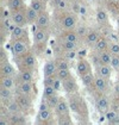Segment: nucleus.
Masks as SVG:
<instances>
[{
  "label": "nucleus",
  "instance_id": "obj_1",
  "mask_svg": "<svg viewBox=\"0 0 119 125\" xmlns=\"http://www.w3.org/2000/svg\"><path fill=\"white\" fill-rule=\"evenodd\" d=\"M68 103H69L70 110H71L74 113L83 115V111L87 112L86 104H85V101L81 99V96L78 94V92H76V93L68 94Z\"/></svg>",
  "mask_w": 119,
  "mask_h": 125
},
{
  "label": "nucleus",
  "instance_id": "obj_2",
  "mask_svg": "<svg viewBox=\"0 0 119 125\" xmlns=\"http://www.w3.org/2000/svg\"><path fill=\"white\" fill-rule=\"evenodd\" d=\"M11 50H12V54H13V56L16 58H19L24 54H26L29 51V41H28V37H24V38H20V39L11 42Z\"/></svg>",
  "mask_w": 119,
  "mask_h": 125
},
{
  "label": "nucleus",
  "instance_id": "obj_3",
  "mask_svg": "<svg viewBox=\"0 0 119 125\" xmlns=\"http://www.w3.org/2000/svg\"><path fill=\"white\" fill-rule=\"evenodd\" d=\"M52 108H50L47 105V103H43L40 106V111H38V115H37V122L40 124H49L52 123Z\"/></svg>",
  "mask_w": 119,
  "mask_h": 125
},
{
  "label": "nucleus",
  "instance_id": "obj_4",
  "mask_svg": "<svg viewBox=\"0 0 119 125\" xmlns=\"http://www.w3.org/2000/svg\"><path fill=\"white\" fill-rule=\"evenodd\" d=\"M20 61V66L21 69H30V70H33L36 64H37V58L33 55V52L28 51L26 54H24L21 57H19Z\"/></svg>",
  "mask_w": 119,
  "mask_h": 125
},
{
  "label": "nucleus",
  "instance_id": "obj_5",
  "mask_svg": "<svg viewBox=\"0 0 119 125\" xmlns=\"http://www.w3.org/2000/svg\"><path fill=\"white\" fill-rule=\"evenodd\" d=\"M11 19L13 21L14 25H19V26H26L29 23L26 19V14H25V10H19V11H14L12 12V16H11Z\"/></svg>",
  "mask_w": 119,
  "mask_h": 125
},
{
  "label": "nucleus",
  "instance_id": "obj_6",
  "mask_svg": "<svg viewBox=\"0 0 119 125\" xmlns=\"http://www.w3.org/2000/svg\"><path fill=\"white\" fill-rule=\"evenodd\" d=\"M70 106L68 100H66L64 98H61L60 99V103L57 104V106L55 107V112H56V115L57 117H61V115H67L70 113Z\"/></svg>",
  "mask_w": 119,
  "mask_h": 125
},
{
  "label": "nucleus",
  "instance_id": "obj_7",
  "mask_svg": "<svg viewBox=\"0 0 119 125\" xmlns=\"http://www.w3.org/2000/svg\"><path fill=\"white\" fill-rule=\"evenodd\" d=\"M76 17L73 14H64L61 19V26L63 30H71L76 26Z\"/></svg>",
  "mask_w": 119,
  "mask_h": 125
},
{
  "label": "nucleus",
  "instance_id": "obj_8",
  "mask_svg": "<svg viewBox=\"0 0 119 125\" xmlns=\"http://www.w3.org/2000/svg\"><path fill=\"white\" fill-rule=\"evenodd\" d=\"M47 39H48V30L38 29V28L35 30V32H33V43H35V45L45 44Z\"/></svg>",
  "mask_w": 119,
  "mask_h": 125
},
{
  "label": "nucleus",
  "instance_id": "obj_9",
  "mask_svg": "<svg viewBox=\"0 0 119 125\" xmlns=\"http://www.w3.org/2000/svg\"><path fill=\"white\" fill-rule=\"evenodd\" d=\"M62 88L67 94H71V93H76L78 92V85L76 81L74 80V77L71 76L69 79H66L62 81Z\"/></svg>",
  "mask_w": 119,
  "mask_h": 125
},
{
  "label": "nucleus",
  "instance_id": "obj_10",
  "mask_svg": "<svg viewBox=\"0 0 119 125\" xmlns=\"http://www.w3.org/2000/svg\"><path fill=\"white\" fill-rule=\"evenodd\" d=\"M35 24H36V28H38V29L48 30V28H49V25H50L49 13H48L47 11L40 13V16H38V18H37V20H36Z\"/></svg>",
  "mask_w": 119,
  "mask_h": 125
},
{
  "label": "nucleus",
  "instance_id": "obj_11",
  "mask_svg": "<svg viewBox=\"0 0 119 125\" xmlns=\"http://www.w3.org/2000/svg\"><path fill=\"white\" fill-rule=\"evenodd\" d=\"M89 72H92V66L87 60L85 58H80L78 61V64H76V73L80 75V77L85 74H87Z\"/></svg>",
  "mask_w": 119,
  "mask_h": 125
},
{
  "label": "nucleus",
  "instance_id": "obj_12",
  "mask_svg": "<svg viewBox=\"0 0 119 125\" xmlns=\"http://www.w3.org/2000/svg\"><path fill=\"white\" fill-rule=\"evenodd\" d=\"M94 87L99 92L100 94H104L109 89V79L102 76H97L95 75V81H94Z\"/></svg>",
  "mask_w": 119,
  "mask_h": 125
},
{
  "label": "nucleus",
  "instance_id": "obj_13",
  "mask_svg": "<svg viewBox=\"0 0 119 125\" xmlns=\"http://www.w3.org/2000/svg\"><path fill=\"white\" fill-rule=\"evenodd\" d=\"M112 69L113 68L111 67V64H101V63L97 64L95 66V75L109 79L111 74H112Z\"/></svg>",
  "mask_w": 119,
  "mask_h": 125
},
{
  "label": "nucleus",
  "instance_id": "obj_14",
  "mask_svg": "<svg viewBox=\"0 0 119 125\" xmlns=\"http://www.w3.org/2000/svg\"><path fill=\"white\" fill-rule=\"evenodd\" d=\"M16 99L18 100V103L21 106L23 111L30 110L32 107V98H31V94H17Z\"/></svg>",
  "mask_w": 119,
  "mask_h": 125
},
{
  "label": "nucleus",
  "instance_id": "obj_15",
  "mask_svg": "<svg viewBox=\"0 0 119 125\" xmlns=\"http://www.w3.org/2000/svg\"><path fill=\"white\" fill-rule=\"evenodd\" d=\"M97 108H98V111H99L100 113H106L107 111L109 110V98L106 95H101L97 99Z\"/></svg>",
  "mask_w": 119,
  "mask_h": 125
},
{
  "label": "nucleus",
  "instance_id": "obj_16",
  "mask_svg": "<svg viewBox=\"0 0 119 125\" xmlns=\"http://www.w3.org/2000/svg\"><path fill=\"white\" fill-rule=\"evenodd\" d=\"M57 73V66H56V61H47L44 63V67H43V74L44 76H52V75H56Z\"/></svg>",
  "mask_w": 119,
  "mask_h": 125
},
{
  "label": "nucleus",
  "instance_id": "obj_17",
  "mask_svg": "<svg viewBox=\"0 0 119 125\" xmlns=\"http://www.w3.org/2000/svg\"><path fill=\"white\" fill-rule=\"evenodd\" d=\"M32 92H33L32 82H18V85L16 86L17 94H31Z\"/></svg>",
  "mask_w": 119,
  "mask_h": 125
},
{
  "label": "nucleus",
  "instance_id": "obj_18",
  "mask_svg": "<svg viewBox=\"0 0 119 125\" xmlns=\"http://www.w3.org/2000/svg\"><path fill=\"white\" fill-rule=\"evenodd\" d=\"M28 37V33L24 29V26H19V25H14V28L11 31V42L17 41V39Z\"/></svg>",
  "mask_w": 119,
  "mask_h": 125
},
{
  "label": "nucleus",
  "instance_id": "obj_19",
  "mask_svg": "<svg viewBox=\"0 0 119 125\" xmlns=\"http://www.w3.org/2000/svg\"><path fill=\"white\" fill-rule=\"evenodd\" d=\"M61 39H66V41H70V42H75L79 43V35L76 32V30H63V32L61 33Z\"/></svg>",
  "mask_w": 119,
  "mask_h": 125
},
{
  "label": "nucleus",
  "instance_id": "obj_20",
  "mask_svg": "<svg viewBox=\"0 0 119 125\" xmlns=\"http://www.w3.org/2000/svg\"><path fill=\"white\" fill-rule=\"evenodd\" d=\"M6 110H7V112L10 113V115H14V113H20L21 111H23V108H21V106L19 105V103H18V100L17 99H12L10 100L6 105Z\"/></svg>",
  "mask_w": 119,
  "mask_h": 125
},
{
  "label": "nucleus",
  "instance_id": "obj_21",
  "mask_svg": "<svg viewBox=\"0 0 119 125\" xmlns=\"http://www.w3.org/2000/svg\"><path fill=\"white\" fill-rule=\"evenodd\" d=\"M0 73H1V76H14L16 69L10 62H5L0 64Z\"/></svg>",
  "mask_w": 119,
  "mask_h": 125
},
{
  "label": "nucleus",
  "instance_id": "obj_22",
  "mask_svg": "<svg viewBox=\"0 0 119 125\" xmlns=\"http://www.w3.org/2000/svg\"><path fill=\"white\" fill-rule=\"evenodd\" d=\"M0 99H1L2 105H6L10 100L13 99L12 89H10V88H5V87L0 86Z\"/></svg>",
  "mask_w": 119,
  "mask_h": 125
},
{
  "label": "nucleus",
  "instance_id": "obj_23",
  "mask_svg": "<svg viewBox=\"0 0 119 125\" xmlns=\"http://www.w3.org/2000/svg\"><path fill=\"white\" fill-rule=\"evenodd\" d=\"M19 82H32L33 81V72L30 69H21L18 75Z\"/></svg>",
  "mask_w": 119,
  "mask_h": 125
},
{
  "label": "nucleus",
  "instance_id": "obj_24",
  "mask_svg": "<svg viewBox=\"0 0 119 125\" xmlns=\"http://www.w3.org/2000/svg\"><path fill=\"white\" fill-rule=\"evenodd\" d=\"M25 14H26V19H28V23H29V24L36 23V20H37L38 16H40V13L35 10V9H32L31 6L25 9Z\"/></svg>",
  "mask_w": 119,
  "mask_h": 125
},
{
  "label": "nucleus",
  "instance_id": "obj_25",
  "mask_svg": "<svg viewBox=\"0 0 119 125\" xmlns=\"http://www.w3.org/2000/svg\"><path fill=\"white\" fill-rule=\"evenodd\" d=\"M100 36L99 33H98V31H95V30H90V31H88V33H87V36L85 37V39H86V43L88 44V45H95V43L99 41Z\"/></svg>",
  "mask_w": 119,
  "mask_h": 125
},
{
  "label": "nucleus",
  "instance_id": "obj_26",
  "mask_svg": "<svg viewBox=\"0 0 119 125\" xmlns=\"http://www.w3.org/2000/svg\"><path fill=\"white\" fill-rule=\"evenodd\" d=\"M60 47L62 49V51H73L76 50L78 48V43L75 42H70V41H66V39H61L60 41Z\"/></svg>",
  "mask_w": 119,
  "mask_h": 125
},
{
  "label": "nucleus",
  "instance_id": "obj_27",
  "mask_svg": "<svg viewBox=\"0 0 119 125\" xmlns=\"http://www.w3.org/2000/svg\"><path fill=\"white\" fill-rule=\"evenodd\" d=\"M95 18H97V21L100 25H104L109 21V13L104 9H98L97 13H95Z\"/></svg>",
  "mask_w": 119,
  "mask_h": 125
},
{
  "label": "nucleus",
  "instance_id": "obj_28",
  "mask_svg": "<svg viewBox=\"0 0 119 125\" xmlns=\"http://www.w3.org/2000/svg\"><path fill=\"white\" fill-rule=\"evenodd\" d=\"M94 48H95V50H97V52H101V51H106V50H109V41L105 38V37H100L99 41L95 43Z\"/></svg>",
  "mask_w": 119,
  "mask_h": 125
},
{
  "label": "nucleus",
  "instance_id": "obj_29",
  "mask_svg": "<svg viewBox=\"0 0 119 125\" xmlns=\"http://www.w3.org/2000/svg\"><path fill=\"white\" fill-rule=\"evenodd\" d=\"M0 86L5 87V88H14L16 87V79L14 76H1V81H0Z\"/></svg>",
  "mask_w": 119,
  "mask_h": 125
},
{
  "label": "nucleus",
  "instance_id": "obj_30",
  "mask_svg": "<svg viewBox=\"0 0 119 125\" xmlns=\"http://www.w3.org/2000/svg\"><path fill=\"white\" fill-rule=\"evenodd\" d=\"M94 81H95V76L93 75L92 72H89V73L81 76V82L85 87H90L92 85H94Z\"/></svg>",
  "mask_w": 119,
  "mask_h": 125
},
{
  "label": "nucleus",
  "instance_id": "obj_31",
  "mask_svg": "<svg viewBox=\"0 0 119 125\" xmlns=\"http://www.w3.org/2000/svg\"><path fill=\"white\" fill-rule=\"evenodd\" d=\"M99 55V64H111V60H112V54L109 52V50L106 51H101L98 52Z\"/></svg>",
  "mask_w": 119,
  "mask_h": 125
},
{
  "label": "nucleus",
  "instance_id": "obj_32",
  "mask_svg": "<svg viewBox=\"0 0 119 125\" xmlns=\"http://www.w3.org/2000/svg\"><path fill=\"white\" fill-rule=\"evenodd\" d=\"M23 7H24V0H9V9L11 12L23 10Z\"/></svg>",
  "mask_w": 119,
  "mask_h": 125
},
{
  "label": "nucleus",
  "instance_id": "obj_33",
  "mask_svg": "<svg viewBox=\"0 0 119 125\" xmlns=\"http://www.w3.org/2000/svg\"><path fill=\"white\" fill-rule=\"evenodd\" d=\"M30 6L32 9H35L38 13H42V12L45 11V2L43 0H31Z\"/></svg>",
  "mask_w": 119,
  "mask_h": 125
},
{
  "label": "nucleus",
  "instance_id": "obj_34",
  "mask_svg": "<svg viewBox=\"0 0 119 125\" xmlns=\"http://www.w3.org/2000/svg\"><path fill=\"white\" fill-rule=\"evenodd\" d=\"M10 124L12 125H17V124H23L25 122V118L24 115L20 113H14V115H10Z\"/></svg>",
  "mask_w": 119,
  "mask_h": 125
},
{
  "label": "nucleus",
  "instance_id": "obj_35",
  "mask_svg": "<svg viewBox=\"0 0 119 125\" xmlns=\"http://www.w3.org/2000/svg\"><path fill=\"white\" fill-rule=\"evenodd\" d=\"M60 99H61V98H60L57 94H54V95L47 98V99H45V103H47V105L49 106L50 108H54V110H55V107H56L57 104L60 103Z\"/></svg>",
  "mask_w": 119,
  "mask_h": 125
},
{
  "label": "nucleus",
  "instance_id": "obj_36",
  "mask_svg": "<svg viewBox=\"0 0 119 125\" xmlns=\"http://www.w3.org/2000/svg\"><path fill=\"white\" fill-rule=\"evenodd\" d=\"M56 91H57V89L52 86V85H45V86H44V89H43V98L47 99V98H49V96L56 94Z\"/></svg>",
  "mask_w": 119,
  "mask_h": 125
},
{
  "label": "nucleus",
  "instance_id": "obj_37",
  "mask_svg": "<svg viewBox=\"0 0 119 125\" xmlns=\"http://www.w3.org/2000/svg\"><path fill=\"white\" fill-rule=\"evenodd\" d=\"M56 76L59 77L61 81L66 80V79H69L71 77V73H70L69 69H57V73H56Z\"/></svg>",
  "mask_w": 119,
  "mask_h": 125
},
{
  "label": "nucleus",
  "instance_id": "obj_38",
  "mask_svg": "<svg viewBox=\"0 0 119 125\" xmlns=\"http://www.w3.org/2000/svg\"><path fill=\"white\" fill-rule=\"evenodd\" d=\"M56 66H57V69H69V67H70L67 57L57 58L56 60Z\"/></svg>",
  "mask_w": 119,
  "mask_h": 125
},
{
  "label": "nucleus",
  "instance_id": "obj_39",
  "mask_svg": "<svg viewBox=\"0 0 119 125\" xmlns=\"http://www.w3.org/2000/svg\"><path fill=\"white\" fill-rule=\"evenodd\" d=\"M57 124H60V125H70V124H73V120H71V118H70V115L57 117Z\"/></svg>",
  "mask_w": 119,
  "mask_h": 125
},
{
  "label": "nucleus",
  "instance_id": "obj_40",
  "mask_svg": "<svg viewBox=\"0 0 119 125\" xmlns=\"http://www.w3.org/2000/svg\"><path fill=\"white\" fill-rule=\"evenodd\" d=\"M117 115H118V112L116 111V110H109L106 113H105V118H106V120L109 122V124H112L113 123V120H114V118L117 117Z\"/></svg>",
  "mask_w": 119,
  "mask_h": 125
},
{
  "label": "nucleus",
  "instance_id": "obj_41",
  "mask_svg": "<svg viewBox=\"0 0 119 125\" xmlns=\"http://www.w3.org/2000/svg\"><path fill=\"white\" fill-rule=\"evenodd\" d=\"M109 51L112 54V55H117L119 56V42H113L109 44Z\"/></svg>",
  "mask_w": 119,
  "mask_h": 125
},
{
  "label": "nucleus",
  "instance_id": "obj_42",
  "mask_svg": "<svg viewBox=\"0 0 119 125\" xmlns=\"http://www.w3.org/2000/svg\"><path fill=\"white\" fill-rule=\"evenodd\" d=\"M111 67L113 68L114 70H119V56H117V55H112Z\"/></svg>",
  "mask_w": 119,
  "mask_h": 125
},
{
  "label": "nucleus",
  "instance_id": "obj_43",
  "mask_svg": "<svg viewBox=\"0 0 119 125\" xmlns=\"http://www.w3.org/2000/svg\"><path fill=\"white\" fill-rule=\"evenodd\" d=\"M76 32H78V35H79L80 38H83V37H86V36H87L88 30H87L86 26H79V28L76 29Z\"/></svg>",
  "mask_w": 119,
  "mask_h": 125
},
{
  "label": "nucleus",
  "instance_id": "obj_44",
  "mask_svg": "<svg viewBox=\"0 0 119 125\" xmlns=\"http://www.w3.org/2000/svg\"><path fill=\"white\" fill-rule=\"evenodd\" d=\"M5 62H9V56H7L6 50L4 48H1V50H0V64H2Z\"/></svg>",
  "mask_w": 119,
  "mask_h": 125
},
{
  "label": "nucleus",
  "instance_id": "obj_45",
  "mask_svg": "<svg viewBox=\"0 0 119 125\" xmlns=\"http://www.w3.org/2000/svg\"><path fill=\"white\" fill-rule=\"evenodd\" d=\"M56 79H57V76L56 75H52V76H44V86L45 85H52L54 86V82L56 81Z\"/></svg>",
  "mask_w": 119,
  "mask_h": 125
},
{
  "label": "nucleus",
  "instance_id": "obj_46",
  "mask_svg": "<svg viewBox=\"0 0 119 125\" xmlns=\"http://www.w3.org/2000/svg\"><path fill=\"white\" fill-rule=\"evenodd\" d=\"M11 16H12V12L11 10L9 9H1V19H5V18H11Z\"/></svg>",
  "mask_w": 119,
  "mask_h": 125
},
{
  "label": "nucleus",
  "instance_id": "obj_47",
  "mask_svg": "<svg viewBox=\"0 0 119 125\" xmlns=\"http://www.w3.org/2000/svg\"><path fill=\"white\" fill-rule=\"evenodd\" d=\"M57 7H59L60 10H64V7H66V1H64V0H60L59 4H57Z\"/></svg>",
  "mask_w": 119,
  "mask_h": 125
},
{
  "label": "nucleus",
  "instance_id": "obj_48",
  "mask_svg": "<svg viewBox=\"0 0 119 125\" xmlns=\"http://www.w3.org/2000/svg\"><path fill=\"white\" fill-rule=\"evenodd\" d=\"M114 94L119 98V81L116 83V85H114Z\"/></svg>",
  "mask_w": 119,
  "mask_h": 125
},
{
  "label": "nucleus",
  "instance_id": "obj_49",
  "mask_svg": "<svg viewBox=\"0 0 119 125\" xmlns=\"http://www.w3.org/2000/svg\"><path fill=\"white\" fill-rule=\"evenodd\" d=\"M112 124H119V113L117 115V117L114 118V120H113V123Z\"/></svg>",
  "mask_w": 119,
  "mask_h": 125
},
{
  "label": "nucleus",
  "instance_id": "obj_50",
  "mask_svg": "<svg viewBox=\"0 0 119 125\" xmlns=\"http://www.w3.org/2000/svg\"><path fill=\"white\" fill-rule=\"evenodd\" d=\"M109 1H111V2H118L119 0H109Z\"/></svg>",
  "mask_w": 119,
  "mask_h": 125
},
{
  "label": "nucleus",
  "instance_id": "obj_51",
  "mask_svg": "<svg viewBox=\"0 0 119 125\" xmlns=\"http://www.w3.org/2000/svg\"><path fill=\"white\" fill-rule=\"evenodd\" d=\"M117 25H118V28H119V16H118V18H117Z\"/></svg>",
  "mask_w": 119,
  "mask_h": 125
},
{
  "label": "nucleus",
  "instance_id": "obj_52",
  "mask_svg": "<svg viewBox=\"0 0 119 125\" xmlns=\"http://www.w3.org/2000/svg\"><path fill=\"white\" fill-rule=\"evenodd\" d=\"M43 1H44V2H47V1H49V0H43Z\"/></svg>",
  "mask_w": 119,
  "mask_h": 125
},
{
  "label": "nucleus",
  "instance_id": "obj_53",
  "mask_svg": "<svg viewBox=\"0 0 119 125\" xmlns=\"http://www.w3.org/2000/svg\"><path fill=\"white\" fill-rule=\"evenodd\" d=\"M118 9H119V1H118Z\"/></svg>",
  "mask_w": 119,
  "mask_h": 125
},
{
  "label": "nucleus",
  "instance_id": "obj_54",
  "mask_svg": "<svg viewBox=\"0 0 119 125\" xmlns=\"http://www.w3.org/2000/svg\"><path fill=\"white\" fill-rule=\"evenodd\" d=\"M118 101H119V98H118Z\"/></svg>",
  "mask_w": 119,
  "mask_h": 125
}]
</instances>
